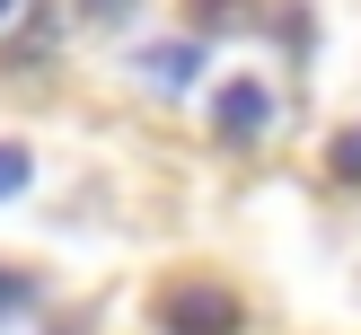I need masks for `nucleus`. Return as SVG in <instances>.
<instances>
[{
	"mask_svg": "<svg viewBox=\"0 0 361 335\" xmlns=\"http://www.w3.org/2000/svg\"><path fill=\"white\" fill-rule=\"evenodd\" d=\"M9 9H18V0H0V18H9Z\"/></svg>",
	"mask_w": 361,
	"mask_h": 335,
	"instance_id": "nucleus-8",
	"label": "nucleus"
},
{
	"mask_svg": "<svg viewBox=\"0 0 361 335\" xmlns=\"http://www.w3.org/2000/svg\"><path fill=\"white\" fill-rule=\"evenodd\" d=\"M326 168L344 176V185H361V123H344V133L326 141Z\"/></svg>",
	"mask_w": 361,
	"mask_h": 335,
	"instance_id": "nucleus-4",
	"label": "nucleus"
},
{
	"mask_svg": "<svg viewBox=\"0 0 361 335\" xmlns=\"http://www.w3.org/2000/svg\"><path fill=\"white\" fill-rule=\"evenodd\" d=\"M141 0H88V18H97V27H115V18H133Z\"/></svg>",
	"mask_w": 361,
	"mask_h": 335,
	"instance_id": "nucleus-7",
	"label": "nucleus"
},
{
	"mask_svg": "<svg viewBox=\"0 0 361 335\" xmlns=\"http://www.w3.org/2000/svg\"><path fill=\"white\" fill-rule=\"evenodd\" d=\"M18 309H35V282H27V274H9V264H0V317H18Z\"/></svg>",
	"mask_w": 361,
	"mask_h": 335,
	"instance_id": "nucleus-6",
	"label": "nucleus"
},
{
	"mask_svg": "<svg viewBox=\"0 0 361 335\" xmlns=\"http://www.w3.org/2000/svg\"><path fill=\"white\" fill-rule=\"evenodd\" d=\"M141 62H150V71H159V80H168V88L203 80V44H150V53H141Z\"/></svg>",
	"mask_w": 361,
	"mask_h": 335,
	"instance_id": "nucleus-3",
	"label": "nucleus"
},
{
	"mask_svg": "<svg viewBox=\"0 0 361 335\" xmlns=\"http://www.w3.org/2000/svg\"><path fill=\"white\" fill-rule=\"evenodd\" d=\"M159 327H168V335H238V327H247V309H238L229 291H212V282H194V291H168Z\"/></svg>",
	"mask_w": 361,
	"mask_h": 335,
	"instance_id": "nucleus-1",
	"label": "nucleus"
},
{
	"mask_svg": "<svg viewBox=\"0 0 361 335\" xmlns=\"http://www.w3.org/2000/svg\"><path fill=\"white\" fill-rule=\"evenodd\" d=\"M27 176H35V159L18 150V141H0V203H9V194H27Z\"/></svg>",
	"mask_w": 361,
	"mask_h": 335,
	"instance_id": "nucleus-5",
	"label": "nucleus"
},
{
	"mask_svg": "<svg viewBox=\"0 0 361 335\" xmlns=\"http://www.w3.org/2000/svg\"><path fill=\"white\" fill-rule=\"evenodd\" d=\"M212 123H221L229 141H256L264 123H274V88L264 80H229L221 97H212Z\"/></svg>",
	"mask_w": 361,
	"mask_h": 335,
	"instance_id": "nucleus-2",
	"label": "nucleus"
}]
</instances>
